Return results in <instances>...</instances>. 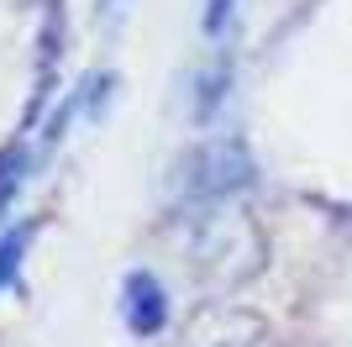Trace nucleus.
<instances>
[{"label":"nucleus","instance_id":"1","mask_svg":"<svg viewBox=\"0 0 352 347\" xmlns=\"http://www.w3.org/2000/svg\"><path fill=\"white\" fill-rule=\"evenodd\" d=\"M190 185L200 189V195H236V189H248L252 185V158H248V147L236 143V137H216V143H206L200 153H195L190 163Z\"/></svg>","mask_w":352,"mask_h":347},{"label":"nucleus","instance_id":"2","mask_svg":"<svg viewBox=\"0 0 352 347\" xmlns=\"http://www.w3.org/2000/svg\"><path fill=\"white\" fill-rule=\"evenodd\" d=\"M126 300H121V311H126V326H132L137 337H153L163 332V321H168V300H163V284L153 274H126V289H121Z\"/></svg>","mask_w":352,"mask_h":347},{"label":"nucleus","instance_id":"3","mask_svg":"<svg viewBox=\"0 0 352 347\" xmlns=\"http://www.w3.org/2000/svg\"><path fill=\"white\" fill-rule=\"evenodd\" d=\"M21 253H27V231H6V237H0V289L16 284V274H21Z\"/></svg>","mask_w":352,"mask_h":347},{"label":"nucleus","instance_id":"4","mask_svg":"<svg viewBox=\"0 0 352 347\" xmlns=\"http://www.w3.org/2000/svg\"><path fill=\"white\" fill-rule=\"evenodd\" d=\"M236 0H206V16H200V27H206V37H221L226 32V21H232Z\"/></svg>","mask_w":352,"mask_h":347},{"label":"nucleus","instance_id":"5","mask_svg":"<svg viewBox=\"0 0 352 347\" xmlns=\"http://www.w3.org/2000/svg\"><path fill=\"white\" fill-rule=\"evenodd\" d=\"M16 185H21V153L11 147V153H0V205L16 195Z\"/></svg>","mask_w":352,"mask_h":347},{"label":"nucleus","instance_id":"6","mask_svg":"<svg viewBox=\"0 0 352 347\" xmlns=\"http://www.w3.org/2000/svg\"><path fill=\"white\" fill-rule=\"evenodd\" d=\"M100 6H105V16L116 21V16H121V6H126V0H100Z\"/></svg>","mask_w":352,"mask_h":347}]
</instances>
